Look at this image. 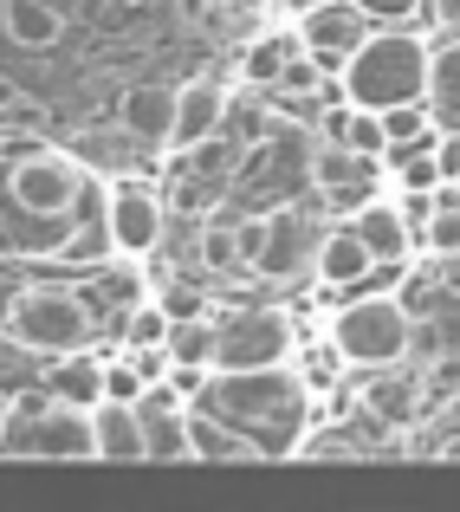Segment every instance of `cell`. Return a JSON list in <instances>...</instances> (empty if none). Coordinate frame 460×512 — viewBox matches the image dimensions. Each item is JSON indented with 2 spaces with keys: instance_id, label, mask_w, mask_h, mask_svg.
I'll return each instance as SVG.
<instances>
[{
  "instance_id": "1",
  "label": "cell",
  "mask_w": 460,
  "mask_h": 512,
  "mask_svg": "<svg viewBox=\"0 0 460 512\" xmlns=\"http://www.w3.org/2000/svg\"><path fill=\"white\" fill-rule=\"evenodd\" d=\"M195 409L234 422L240 435H253L266 454H292L299 428L311 409V383L299 376V363H266V370H208Z\"/></svg>"
},
{
  "instance_id": "2",
  "label": "cell",
  "mask_w": 460,
  "mask_h": 512,
  "mask_svg": "<svg viewBox=\"0 0 460 512\" xmlns=\"http://www.w3.org/2000/svg\"><path fill=\"white\" fill-rule=\"evenodd\" d=\"M0 461H98L91 409L52 396L46 383L13 396L7 422H0Z\"/></svg>"
},
{
  "instance_id": "3",
  "label": "cell",
  "mask_w": 460,
  "mask_h": 512,
  "mask_svg": "<svg viewBox=\"0 0 460 512\" xmlns=\"http://www.w3.org/2000/svg\"><path fill=\"white\" fill-rule=\"evenodd\" d=\"M428 59H435V46H428V39L389 26V33H370V39H363V46L344 59L337 91H344L350 104H363V111L415 104V98H428Z\"/></svg>"
},
{
  "instance_id": "4",
  "label": "cell",
  "mask_w": 460,
  "mask_h": 512,
  "mask_svg": "<svg viewBox=\"0 0 460 512\" xmlns=\"http://www.w3.org/2000/svg\"><path fill=\"white\" fill-rule=\"evenodd\" d=\"M0 331L20 350H39V357H72L98 331V305H91V292H72V286H20L7 299Z\"/></svg>"
},
{
  "instance_id": "5",
  "label": "cell",
  "mask_w": 460,
  "mask_h": 512,
  "mask_svg": "<svg viewBox=\"0 0 460 512\" xmlns=\"http://www.w3.org/2000/svg\"><path fill=\"white\" fill-rule=\"evenodd\" d=\"M331 344L344 350L350 370H389V363H409V344H415V305L402 292H370V299L344 305L331 318Z\"/></svg>"
},
{
  "instance_id": "6",
  "label": "cell",
  "mask_w": 460,
  "mask_h": 512,
  "mask_svg": "<svg viewBox=\"0 0 460 512\" xmlns=\"http://www.w3.org/2000/svg\"><path fill=\"white\" fill-rule=\"evenodd\" d=\"M7 201L33 221H72L78 201H85V163L39 143V150L7 163Z\"/></svg>"
},
{
  "instance_id": "7",
  "label": "cell",
  "mask_w": 460,
  "mask_h": 512,
  "mask_svg": "<svg viewBox=\"0 0 460 512\" xmlns=\"http://www.w3.org/2000/svg\"><path fill=\"white\" fill-rule=\"evenodd\" d=\"M299 357V325L286 305H247V312L221 318V350L214 370H266V363H292Z\"/></svg>"
},
{
  "instance_id": "8",
  "label": "cell",
  "mask_w": 460,
  "mask_h": 512,
  "mask_svg": "<svg viewBox=\"0 0 460 512\" xmlns=\"http://www.w3.org/2000/svg\"><path fill=\"white\" fill-rule=\"evenodd\" d=\"M104 221H111L117 260H150V253L162 247L169 214H162V195L150 182H137V175H111V188H104Z\"/></svg>"
},
{
  "instance_id": "9",
  "label": "cell",
  "mask_w": 460,
  "mask_h": 512,
  "mask_svg": "<svg viewBox=\"0 0 460 512\" xmlns=\"http://www.w3.org/2000/svg\"><path fill=\"white\" fill-rule=\"evenodd\" d=\"M299 39H305V52H318L324 59V72H344V59L370 39V7L363 0H311V7H299Z\"/></svg>"
},
{
  "instance_id": "10",
  "label": "cell",
  "mask_w": 460,
  "mask_h": 512,
  "mask_svg": "<svg viewBox=\"0 0 460 512\" xmlns=\"http://www.w3.org/2000/svg\"><path fill=\"white\" fill-rule=\"evenodd\" d=\"M311 260H318V227H311L299 208H273L266 214V240L247 266L266 286H292L299 273H311Z\"/></svg>"
},
{
  "instance_id": "11",
  "label": "cell",
  "mask_w": 460,
  "mask_h": 512,
  "mask_svg": "<svg viewBox=\"0 0 460 512\" xmlns=\"http://www.w3.org/2000/svg\"><path fill=\"white\" fill-rule=\"evenodd\" d=\"M182 389L175 383H150L137 396L143 409V428H150V461H195V448H188V409H182Z\"/></svg>"
},
{
  "instance_id": "12",
  "label": "cell",
  "mask_w": 460,
  "mask_h": 512,
  "mask_svg": "<svg viewBox=\"0 0 460 512\" xmlns=\"http://www.w3.org/2000/svg\"><path fill=\"white\" fill-rule=\"evenodd\" d=\"M350 227L370 240V253L383 266H402V260H409L415 227H409V214H402V195H363L357 208H350Z\"/></svg>"
},
{
  "instance_id": "13",
  "label": "cell",
  "mask_w": 460,
  "mask_h": 512,
  "mask_svg": "<svg viewBox=\"0 0 460 512\" xmlns=\"http://www.w3.org/2000/svg\"><path fill=\"white\" fill-rule=\"evenodd\" d=\"M227 85L221 78H188L182 85V104H175V143L169 150H201V143H214V130L227 124Z\"/></svg>"
},
{
  "instance_id": "14",
  "label": "cell",
  "mask_w": 460,
  "mask_h": 512,
  "mask_svg": "<svg viewBox=\"0 0 460 512\" xmlns=\"http://www.w3.org/2000/svg\"><path fill=\"white\" fill-rule=\"evenodd\" d=\"M91 428H98V461H150V428L137 402H91Z\"/></svg>"
},
{
  "instance_id": "15",
  "label": "cell",
  "mask_w": 460,
  "mask_h": 512,
  "mask_svg": "<svg viewBox=\"0 0 460 512\" xmlns=\"http://www.w3.org/2000/svg\"><path fill=\"white\" fill-rule=\"evenodd\" d=\"M376 266H383V260L370 253V240H363L357 227H324V234H318V260H311V273H318L324 286H363Z\"/></svg>"
},
{
  "instance_id": "16",
  "label": "cell",
  "mask_w": 460,
  "mask_h": 512,
  "mask_svg": "<svg viewBox=\"0 0 460 512\" xmlns=\"http://www.w3.org/2000/svg\"><path fill=\"white\" fill-rule=\"evenodd\" d=\"M363 409L376 415V422L402 428L422 415V370L415 363H389V370H370V383H363Z\"/></svg>"
},
{
  "instance_id": "17",
  "label": "cell",
  "mask_w": 460,
  "mask_h": 512,
  "mask_svg": "<svg viewBox=\"0 0 460 512\" xmlns=\"http://www.w3.org/2000/svg\"><path fill=\"white\" fill-rule=\"evenodd\" d=\"M175 104H182V91L169 85H130L117 104V124L137 130L143 143H175Z\"/></svg>"
},
{
  "instance_id": "18",
  "label": "cell",
  "mask_w": 460,
  "mask_h": 512,
  "mask_svg": "<svg viewBox=\"0 0 460 512\" xmlns=\"http://www.w3.org/2000/svg\"><path fill=\"white\" fill-rule=\"evenodd\" d=\"M370 156H357V150H350V143H324L318 137V150H311V188H324V195H344V188H350V195H376V188H370Z\"/></svg>"
},
{
  "instance_id": "19",
  "label": "cell",
  "mask_w": 460,
  "mask_h": 512,
  "mask_svg": "<svg viewBox=\"0 0 460 512\" xmlns=\"http://www.w3.org/2000/svg\"><path fill=\"white\" fill-rule=\"evenodd\" d=\"M188 448H195V461H266L260 441L240 435L234 422H221L208 409H188Z\"/></svg>"
},
{
  "instance_id": "20",
  "label": "cell",
  "mask_w": 460,
  "mask_h": 512,
  "mask_svg": "<svg viewBox=\"0 0 460 512\" xmlns=\"http://www.w3.org/2000/svg\"><path fill=\"white\" fill-rule=\"evenodd\" d=\"M7 39L20 52H52L65 39L59 0H7Z\"/></svg>"
},
{
  "instance_id": "21",
  "label": "cell",
  "mask_w": 460,
  "mask_h": 512,
  "mask_svg": "<svg viewBox=\"0 0 460 512\" xmlns=\"http://www.w3.org/2000/svg\"><path fill=\"white\" fill-rule=\"evenodd\" d=\"M52 260H65V266H104L117 253V240H111V221H104V201H98V214H85V221H72L65 227V240H52Z\"/></svg>"
},
{
  "instance_id": "22",
  "label": "cell",
  "mask_w": 460,
  "mask_h": 512,
  "mask_svg": "<svg viewBox=\"0 0 460 512\" xmlns=\"http://www.w3.org/2000/svg\"><path fill=\"white\" fill-rule=\"evenodd\" d=\"M299 46H305L299 26H292V33H260V39H247V52H240V78H247V85H279Z\"/></svg>"
},
{
  "instance_id": "23",
  "label": "cell",
  "mask_w": 460,
  "mask_h": 512,
  "mask_svg": "<svg viewBox=\"0 0 460 512\" xmlns=\"http://www.w3.org/2000/svg\"><path fill=\"white\" fill-rule=\"evenodd\" d=\"M137 130H85V143H78V163L98 169V175H137Z\"/></svg>"
},
{
  "instance_id": "24",
  "label": "cell",
  "mask_w": 460,
  "mask_h": 512,
  "mask_svg": "<svg viewBox=\"0 0 460 512\" xmlns=\"http://www.w3.org/2000/svg\"><path fill=\"white\" fill-rule=\"evenodd\" d=\"M46 389L52 396H65V402H104V357H52V370H46Z\"/></svg>"
},
{
  "instance_id": "25",
  "label": "cell",
  "mask_w": 460,
  "mask_h": 512,
  "mask_svg": "<svg viewBox=\"0 0 460 512\" xmlns=\"http://www.w3.org/2000/svg\"><path fill=\"white\" fill-rule=\"evenodd\" d=\"M169 350L175 363H201V370H214V350H221V318L214 312H182L169 331Z\"/></svg>"
},
{
  "instance_id": "26",
  "label": "cell",
  "mask_w": 460,
  "mask_h": 512,
  "mask_svg": "<svg viewBox=\"0 0 460 512\" xmlns=\"http://www.w3.org/2000/svg\"><path fill=\"white\" fill-rule=\"evenodd\" d=\"M428 104L441 117H460V33H448L428 59Z\"/></svg>"
},
{
  "instance_id": "27",
  "label": "cell",
  "mask_w": 460,
  "mask_h": 512,
  "mask_svg": "<svg viewBox=\"0 0 460 512\" xmlns=\"http://www.w3.org/2000/svg\"><path fill=\"white\" fill-rule=\"evenodd\" d=\"M169 331H175V312H169L162 299H130V305H124V344H130V350L169 344Z\"/></svg>"
},
{
  "instance_id": "28",
  "label": "cell",
  "mask_w": 460,
  "mask_h": 512,
  "mask_svg": "<svg viewBox=\"0 0 460 512\" xmlns=\"http://www.w3.org/2000/svg\"><path fill=\"white\" fill-rule=\"evenodd\" d=\"M195 253H201V266H208V273H234V266L247 260V247H240V221H208Z\"/></svg>"
},
{
  "instance_id": "29",
  "label": "cell",
  "mask_w": 460,
  "mask_h": 512,
  "mask_svg": "<svg viewBox=\"0 0 460 512\" xmlns=\"http://www.w3.org/2000/svg\"><path fill=\"white\" fill-rule=\"evenodd\" d=\"M344 143H350L357 156H370V163H383V156H389V124H383V111H363V104H350Z\"/></svg>"
},
{
  "instance_id": "30",
  "label": "cell",
  "mask_w": 460,
  "mask_h": 512,
  "mask_svg": "<svg viewBox=\"0 0 460 512\" xmlns=\"http://www.w3.org/2000/svg\"><path fill=\"white\" fill-rule=\"evenodd\" d=\"M422 247H428V253H441V260H460V201H454V195H441V208L428 214Z\"/></svg>"
},
{
  "instance_id": "31",
  "label": "cell",
  "mask_w": 460,
  "mask_h": 512,
  "mask_svg": "<svg viewBox=\"0 0 460 512\" xmlns=\"http://www.w3.org/2000/svg\"><path fill=\"white\" fill-rule=\"evenodd\" d=\"M324 78H331V72H324V59H318V52H292V65H286V78H279V91H286V98H324Z\"/></svg>"
},
{
  "instance_id": "32",
  "label": "cell",
  "mask_w": 460,
  "mask_h": 512,
  "mask_svg": "<svg viewBox=\"0 0 460 512\" xmlns=\"http://www.w3.org/2000/svg\"><path fill=\"white\" fill-rule=\"evenodd\" d=\"M435 156H441V175L460 182V130H441V137H435Z\"/></svg>"
},
{
  "instance_id": "33",
  "label": "cell",
  "mask_w": 460,
  "mask_h": 512,
  "mask_svg": "<svg viewBox=\"0 0 460 512\" xmlns=\"http://www.w3.org/2000/svg\"><path fill=\"white\" fill-rule=\"evenodd\" d=\"M363 7H370V20H409L422 0H363Z\"/></svg>"
},
{
  "instance_id": "34",
  "label": "cell",
  "mask_w": 460,
  "mask_h": 512,
  "mask_svg": "<svg viewBox=\"0 0 460 512\" xmlns=\"http://www.w3.org/2000/svg\"><path fill=\"white\" fill-rule=\"evenodd\" d=\"M266 7H273V0H227V13H234V20H260Z\"/></svg>"
},
{
  "instance_id": "35",
  "label": "cell",
  "mask_w": 460,
  "mask_h": 512,
  "mask_svg": "<svg viewBox=\"0 0 460 512\" xmlns=\"http://www.w3.org/2000/svg\"><path fill=\"white\" fill-rule=\"evenodd\" d=\"M435 13H441V26H454V33H460V0H435Z\"/></svg>"
},
{
  "instance_id": "36",
  "label": "cell",
  "mask_w": 460,
  "mask_h": 512,
  "mask_svg": "<svg viewBox=\"0 0 460 512\" xmlns=\"http://www.w3.org/2000/svg\"><path fill=\"white\" fill-rule=\"evenodd\" d=\"M13 98H20V85H13V78H0V111H7Z\"/></svg>"
},
{
  "instance_id": "37",
  "label": "cell",
  "mask_w": 460,
  "mask_h": 512,
  "mask_svg": "<svg viewBox=\"0 0 460 512\" xmlns=\"http://www.w3.org/2000/svg\"><path fill=\"white\" fill-rule=\"evenodd\" d=\"M0 33H7V0H0Z\"/></svg>"
},
{
  "instance_id": "38",
  "label": "cell",
  "mask_w": 460,
  "mask_h": 512,
  "mask_svg": "<svg viewBox=\"0 0 460 512\" xmlns=\"http://www.w3.org/2000/svg\"><path fill=\"white\" fill-rule=\"evenodd\" d=\"M292 7H311V0H292Z\"/></svg>"
},
{
  "instance_id": "39",
  "label": "cell",
  "mask_w": 460,
  "mask_h": 512,
  "mask_svg": "<svg viewBox=\"0 0 460 512\" xmlns=\"http://www.w3.org/2000/svg\"><path fill=\"white\" fill-rule=\"evenodd\" d=\"M0 422H7V409H0Z\"/></svg>"
}]
</instances>
